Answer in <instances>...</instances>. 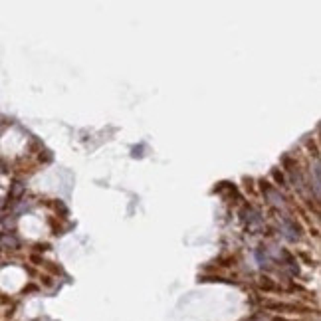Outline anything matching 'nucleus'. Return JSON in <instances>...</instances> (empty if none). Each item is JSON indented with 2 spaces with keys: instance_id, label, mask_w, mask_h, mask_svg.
<instances>
[{
  "instance_id": "nucleus-1",
  "label": "nucleus",
  "mask_w": 321,
  "mask_h": 321,
  "mask_svg": "<svg viewBox=\"0 0 321 321\" xmlns=\"http://www.w3.org/2000/svg\"><path fill=\"white\" fill-rule=\"evenodd\" d=\"M0 242H2L6 248H12V250H16V248L20 246V242H18V238H16L14 234H2V236H0Z\"/></svg>"
},
{
  "instance_id": "nucleus-2",
  "label": "nucleus",
  "mask_w": 321,
  "mask_h": 321,
  "mask_svg": "<svg viewBox=\"0 0 321 321\" xmlns=\"http://www.w3.org/2000/svg\"><path fill=\"white\" fill-rule=\"evenodd\" d=\"M266 194H268V198H272V202H274V204H282V202H284V198H282V196H278L274 188H268V186H266Z\"/></svg>"
},
{
  "instance_id": "nucleus-3",
  "label": "nucleus",
  "mask_w": 321,
  "mask_h": 321,
  "mask_svg": "<svg viewBox=\"0 0 321 321\" xmlns=\"http://www.w3.org/2000/svg\"><path fill=\"white\" fill-rule=\"evenodd\" d=\"M22 190H24L22 182H14V186H12V196H20V194H22Z\"/></svg>"
},
{
  "instance_id": "nucleus-4",
  "label": "nucleus",
  "mask_w": 321,
  "mask_h": 321,
  "mask_svg": "<svg viewBox=\"0 0 321 321\" xmlns=\"http://www.w3.org/2000/svg\"><path fill=\"white\" fill-rule=\"evenodd\" d=\"M274 178H276V180H278V182H280V184H282V182H284V176H282V174H280V172H278V170H274Z\"/></svg>"
}]
</instances>
